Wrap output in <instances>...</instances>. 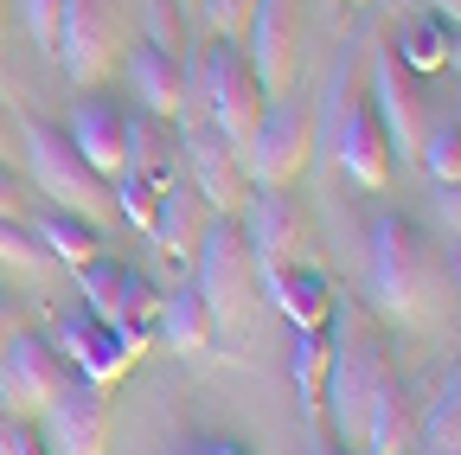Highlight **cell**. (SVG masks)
I'll list each match as a JSON object with an SVG mask.
<instances>
[{
    "label": "cell",
    "instance_id": "cell-1",
    "mask_svg": "<svg viewBox=\"0 0 461 455\" xmlns=\"http://www.w3.org/2000/svg\"><path fill=\"white\" fill-rule=\"evenodd\" d=\"M366 302L391 327H436L448 314L442 263L423 244L417 224L397 218V212L372 218V238H366Z\"/></svg>",
    "mask_w": 461,
    "mask_h": 455
},
{
    "label": "cell",
    "instance_id": "cell-2",
    "mask_svg": "<svg viewBox=\"0 0 461 455\" xmlns=\"http://www.w3.org/2000/svg\"><path fill=\"white\" fill-rule=\"evenodd\" d=\"M391 372V353H384V333L353 308L333 296V314H327V378H321V411L333 423V436L359 442L366 430V405L378 378Z\"/></svg>",
    "mask_w": 461,
    "mask_h": 455
},
{
    "label": "cell",
    "instance_id": "cell-3",
    "mask_svg": "<svg viewBox=\"0 0 461 455\" xmlns=\"http://www.w3.org/2000/svg\"><path fill=\"white\" fill-rule=\"evenodd\" d=\"M193 289L205 296V308H212V321H218V333L224 327H250V314H257V302H263V263H257V250H250V238H244V224L238 218H212L205 224V238H199V250H193Z\"/></svg>",
    "mask_w": 461,
    "mask_h": 455
},
{
    "label": "cell",
    "instance_id": "cell-4",
    "mask_svg": "<svg viewBox=\"0 0 461 455\" xmlns=\"http://www.w3.org/2000/svg\"><path fill=\"white\" fill-rule=\"evenodd\" d=\"M263 103H269V90L257 84L244 45H238V39H212L205 77L186 84V103H180V116H173V123H212L230 148L244 154V141H250V129H257V116H263Z\"/></svg>",
    "mask_w": 461,
    "mask_h": 455
},
{
    "label": "cell",
    "instance_id": "cell-5",
    "mask_svg": "<svg viewBox=\"0 0 461 455\" xmlns=\"http://www.w3.org/2000/svg\"><path fill=\"white\" fill-rule=\"evenodd\" d=\"M20 148H26L32 187H39L58 212H71V218H84V224H109V218H115L109 180L77 154V141L58 129V123H20Z\"/></svg>",
    "mask_w": 461,
    "mask_h": 455
},
{
    "label": "cell",
    "instance_id": "cell-6",
    "mask_svg": "<svg viewBox=\"0 0 461 455\" xmlns=\"http://www.w3.org/2000/svg\"><path fill=\"white\" fill-rule=\"evenodd\" d=\"M314 160V109L282 90L263 103V116L244 141V180L250 187H269V193H288V180H302Z\"/></svg>",
    "mask_w": 461,
    "mask_h": 455
},
{
    "label": "cell",
    "instance_id": "cell-7",
    "mask_svg": "<svg viewBox=\"0 0 461 455\" xmlns=\"http://www.w3.org/2000/svg\"><path fill=\"white\" fill-rule=\"evenodd\" d=\"M51 51L65 59V71L84 90H96L129 51V0H65Z\"/></svg>",
    "mask_w": 461,
    "mask_h": 455
},
{
    "label": "cell",
    "instance_id": "cell-8",
    "mask_svg": "<svg viewBox=\"0 0 461 455\" xmlns=\"http://www.w3.org/2000/svg\"><path fill=\"white\" fill-rule=\"evenodd\" d=\"M359 77H366V103H372V116H378L391 154L417 160V141H423V129H429V116H436L429 96H423V84H417V71L378 39V45L366 51V71H359Z\"/></svg>",
    "mask_w": 461,
    "mask_h": 455
},
{
    "label": "cell",
    "instance_id": "cell-9",
    "mask_svg": "<svg viewBox=\"0 0 461 455\" xmlns=\"http://www.w3.org/2000/svg\"><path fill=\"white\" fill-rule=\"evenodd\" d=\"M148 327H109L103 314H90V308H71V314H58V327H51V347H58V359H65L77 378H90V385H115L141 353H148Z\"/></svg>",
    "mask_w": 461,
    "mask_h": 455
},
{
    "label": "cell",
    "instance_id": "cell-10",
    "mask_svg": "<svg viewBox=\"0 0 461 455\" xmlns=\"http://www.w3.org/2000/svg\"><path fill=\"white\" fill-rule=\"evenodd\" d=\"M32 423H39L45 455H103V442H109V391L77 378V372H65V385L51 391V405Z\"/></svg>",
    "mask_w": 461,
    "mask_h": 455
},
{
    "label": "cell",
    "instance_id": "cell-11",
    "mask_svg": "<svg viewBox=\"0 0 461 455\" xmlns=\"http://www.w3.org/2000/svg\"><path fill=\"white\" fill-rule=\"evenodd\" d=\"M65 359H58V347L45 333H14L7 347H0V411L7 417H20V423H32L45 405H51V391L65 385Z\"/></svg>",
    "mask_w": 461,
    "mask_h": 455
},
{
    "label": "cell",
    "instance_id": "cell-12",
    "mask_svg": "<svg viewBox=\"0 0 461 455\" xmlns=\"http://www.w3.org/2000/svg\"><path fill=\"white\" fill-rule=\"evenodd\" d=\"M180 129V174L205 193V205L212 212H238L244 199H250V180H244V154L230 148L212 123H173Z\"/></svg>",
    "mask_w": 461,
    "mask_h": 455
},
{
    "label": "cell",
    "instance_id": "cell-13",
    "mask_svg": "<svg viewBox=\"0 0 461 455\" xmlns=\"http://www.w3.org/2000/svg\"><path fill=\"white\" fill-rule=\"evenodd\" d=\"M84 282V308L103 314L109 327H148L154 333V308H160V289L135 269V263H115V257H96L77 269Z\"/></svg>",
    "mask_w": 461,
    "mask_h": 455
},
{
    "label": "cell",
    "instance_id": "cell-14",
    "mask_svg": "<svg viewBox=\"0 0 461 455\" xmlns=\"http://www.w3.org/2000/svg\"><path fill=\"white\" fill-rule=\"evenodd\" d=\"M244 59L269 96L295 90V0H257L244 26Z\"/></svg>",
    "mask_w": 461,
    "mask_h": 455
},
{
    "label": "cell",
    "instance_id": "cell-15",
    "mask_svg": "<svg viewBox=\"0 0 461 455\" xmlns=\"http://www.w3.org/2000/svg\"><path fill=\"white\" fill-rule=\"evenodd\" d=\"M65 135L77 141V154L96 167L103 180L122 174V154H129V103L122 96H109V90H84L77 109H71V123Z\"/></svg>",
    "mask_w": 461,
    "mask_h": 455
},
{
    "label": "cell",
    "instance_id": "cell-16",
    "mask_svg": "<svg viewBox=\"0 0 461 455\" xmlns=\"http://www.w3.org/2000/svg\"><path fill=\"white\" fill-rule=\"evenodd\" d=\"M205 224H212L205 193H199L186 174H173V180L160 187L154 212H148V244H154L160 257H173V263H193V250H199V238H205Z\"/></svg>",
    "mask_w": 461,
    "mask_h": 455
},
{
    "label": "cell",
    "instance_id": "cell-17",
    "mask_svg": "<svg viewBox=\"0 0 461 455\" xmlns=\"http://www.w3.org/2000/svg\"><path fill=\"white\" fill-rule=\"evenodd\" d=\"M122 77L135 90V109H148V116H180V103H186V65H180V51H167L154 39H129L122 51Z\"/></svg>",
    "mask_w": 461,
    "mask_h": 455
},
{
    "label": "cell",
    "instance_id": "cell-18",
    "mask_svg": "<svg viewBox=\"0 0 461 455\" xmlns=\"http://www.w3.org/2000/svg\"><path fill=\"white\" fill-rule=\"evenodd\" d=\"M230 218L244 224V238H250V250H257V263H263V269L295 263V244H302V212H295V199H288V193L250 187V199L230 212Z\"/></svg>",
    "mask_w": 461,
    "mask_h": 455
},
{
    "label": "cell",
    "instance_id": "cell-19",
    "mask_svg": "<svg viewBox=\"0 0 461 455\" xmlns=\"http://www.w3.org/2000/svg\"><path fill=\"white\" fill-rule=\"evenodd\" d=\"M333 160L353 174L366 193H378L384 180H391V141H384V129H378V116H372V103H366V90L353 96V109H346V123H339V135H333Z\"/></svg>",
    "mask_w": 461,
    "mask_h": 455
},
{
    "label": "cell",
    "instance_id": "cell-20",
    "mask_svg": "<svg viewBox=\"0 0 461 455\" xmlns=\"http://www.w3.org/2000/svg\"><path fill=\"white\" fill-rule=\"evenodd\" d=\"M263 296L288 314V327H327L333 276L321 263H276V269H263Z\"/></svg>",
    "mask_w": 461,
    "mask_h": 455
},
{
    "label": "cell",
    "instance_id": "cell-21",
    "mask_svg": "<svg viewBox=\"0 0 461 455\" xmlns=\"http://www.w3.org/2000/svg\"><path fill=\"white\" fill-rule=\"evenodd\" d=\"M411 449H417V405H411V391H403V378L384 372L372 405H366L359 455H411Z\"/></svg>",
    "mask_w": 461,
    "mask_h": 455
},
{
    "label": "cell",
    "instance_id": "cell-22",
    "mask_svg": "<svg viewBox=\"0 0 461 455\" xmlns=\"http://www.w3.org/2000/svg\"><path fill=\"white\" fill-rule=\"evenodd\" d=\"M154 340H160V347H173V353H186V359L212 353L218 321H212V308H205V296L193 289V282H180V289L160 296V308H154Z\"/></svg>",
    "mask_w": 461,
    "mask_h": 455
},
{
    "label": "cell",
    "instance_id": "cell-23",
    "mask_svg": "<svg viewBox=\"0 0 461 455\" xmlns=\"http://www.w3.org/2000/svg\"><path fill=\"white\" fill-rule=\"evenodd\" d=\"M448 45H455V32H448V20H436L429 7H417L411 20L397 26V39H391V51H397L417 77H436V71L448 65Z\"/></svg>",
    "mask_w": 461,
    "mask_h": 455
},
{
    "label": "cell",
    "instance_id": "cell-24",
    "mask_svg": "<svg viewBox=\"0 0 461 455\" xmlns=\"http://www.w3.org/2000/svg\"><path fill=\"white\" fill-rule=\"evenodd\" d=\"M417 442L429 455H461V366L442 378V391L429 397V411H417Z\"/></svg>",
    "mask_w": 461,
    "mask_h": 455
},
{
    "label": "cell",
    "instance_id": "cell-25",
    "mask_svg": "<svg viewBox=\"0 0 461 455\" xmlns=\"http://www.w3.org/2000/svg\"><path fill=\"white\" fill-rule=\"evenodd\" d=\"M32 232L45 238V250L65 263V269H84V263H96L103 257V244H96V224H84V218H71V212H58V218H39Z\"/></svg>",
    "mask_w": 461,
    "mask_h": 455
},
{
    "label": "cell",
    "instance_id": "cell-26",
    "mask_svg": "<svg viewBox=\"0 0 461 455\" xmlns=\"http://www.w3.org/2000/svg\"><path fill=\"white\" fill-rule=\"evenodd\" d=\"M417 167H423L436 187H455L461 180V123L455 116H429V129L417 141Z\"/></svg>",
    "mask_w": 461,
    "mask_h": 455
},
{
    "label": "cell",
    "instance_id": "cell-27",
    "mask_svg": "<svg viewBox=\"0 0 461 455\" xmlns=\"http://www.w3.org/2000/svg\"><path fill=\"white\" fill-rule=\"evenodd\" d=\"M288 372H295L302 405L321 411V378H327V327H295V353H288Z\"/></svg>",
    "mask_w": 461,
    "mask_h": 455
},
{
    "label": "cell",
    "instance_id": "cell-28",
    "mask_svg": "<svg viewBox=\"0 0 461 455\" xmlns=\"http://www.w3.org/2000/svg\"><path fill=\"white\" fill-rule=\"evenodd\" d=\"M0 263L7 269H39V263H51V250H45V238L32 232V224L0 218Z\"/></svg>",
    "mask_w": 461,
    "mask_h": 455
},
{
    "label": "cell",
    "instance_id": "cell-29",
    "mask_svg": "<svg viewBox=\"0 0 461 455\" xmlns=\"http://www.w3.org/2000/svg\"><path fill=\"white\" fill-rule=\"evenodd\" d=\"M250 7H257V0H199V20H205V32L212 39H238L244 26H250Z\"/></svg>",
    "mask_w": 461,
    "mask_h": 455
},
{
    "label": "cell",
    "instance_id": "cell-30",
    "mask_svg": "<svg viewBox=\"0 0 461 455\" xmlns=\"http://www.w3.org/2000/svg\"><path fill=\"white\" fill-rule=\"evenodd\" d=\"M141 7V20H148V32L141 39H154V45H167V51H180V7H173V0H135Z\"/></svg>",
    "mask_w": 461,
    "mask_h": 455
},
{
    "label": "cell",
    "instance_id": "cell-31",
    "mask_svg": "<svg viewBox=\"0 0 461 455\" xmlns=\"http://www.w3.org/2000/svg\"><path fill=\"white\" fill-rule=\"evenodd\" d=\"M58 14H65V0H14V20H20L39 45H58Z\"/></svg>",
    "mask_w": 461,
    "mask_h": 455
},
{
    "label": "cell",
    "instance_id": "cell-32",
    "mask_svg": "<svg viewBox=\"0 0 461 455\" xmlns=\"http://www.w3.org/2000/svg\"><path fill=\"white\" fill-rule=\"evenodd\" d=\"M0 455H45V442H39V430H32V423L7 417V430H0Z\"/></svg>",
    "mask_w": 461,
    "mask_h": 455
},
{
    "label": "cell",
    "instance_id": "cell-33",
    "mask_svg": "<svg viewBox=\"0 0 461 455\" xmlns=\"http://www.w3.org/2000/svg\"><path fill=\"white\" fill-rule=\"evenodd\" d=\"M167 455H250V449L230 442V436H186V442H173Z\"/></svg>",
    "mask_w": 461,
    "mask_h": 455
},
{
    "label": "cell",
    "instance_id": "cell-34",
    "mask_svg": "<svg viewBox=\"0 0 461 455\" xmlns=\"http://www.w3.org/2000/svg\"><path fill=\"white\" fill-rule=\"evenodd\" d=\"M26 212V187H20V174L7 160H0V218H20Z\"/></svg>",
    "mask_w": 461,
    "mask_h": 455
},
{
    "label": "cell",
    "instance_id": "cell-35",
    "mask_svg": "<svg viewBox=\"0 0 461 455\" xmlns=\"http://www.w3.org/2000/svg\"><path fill=\"white\" fill-rule=\"evenodd\" d=\"M20 333V308L7 302V296H0V347H7V340Z\"/></svg>",
    "mask_w": 461,
    "mask_h": 455
},
{
    "label": "cell",
    "instance_id": "cell-36",
    "mask_svg": "<svg viewBox=\"0 0 461 455\" xmlns=\"http://www.w3.org/2000/svg\"><path fill=\"white\" fill-rule=\"evenodd\" d=\"M417 7H429L436 20H448V26H461V0H417Z\"/></svg>",
    "mask_w": 461,
    "mask_h": 455
},
{
    "label": "cell",
    "instance_id": "cell-37",
    "mask_svg": "<svg viewBox=\"0 0 461 455\" xmlns=\"http://www.w3.org/2000/svg\"><path fill=\"white\" fill-rule=\"evenodd\" d=\"M308 455H353V449H346V442H314Z\"/></svg>",
    "mask_w": 461,
    "mask_h": 455
},
{
    "label": "cell",
    "instance_id": "cell-38",
    "mask_svg": "<svg viewBox=\"0 0 461 455\" xmlns=\"http://www.w3.org/2000/svg\"><path fill=\"white\" fill-rule=\"evenodd\" d=\"M448 65H455V71H461V32H455V45H448Z\"/></svg>",
    "mask_w": 461,
    "mask_h": 455
},
{
    "label": "cell",
    "instance_id": "cell-39",
    "mask_svg": "<svg viewBox=\"0 0 461 455\" xmlns=\"http://www.w3.org/2000/svg\"><path fill=\"white\" fill-rule=\"evenodd\" d=\"M7 129H14V116H7V103H0V135H7Z\"/></svg>",
    "mask_w": 461,
    "mask_h": 455
},
{
    "label": "cell",
    "instance_id": "cell-40",
    "mask_svg": "<svg viewBox=\"0 0 461 455\" xmlns=\"http://www.w3.org/2000/svg\"><path fill=\"white\" fill-rule=\"evenodd\" d=\"M173 7H180V14H193V7H199V0H173Z\"/></svg>",
    "mask_w": 461,
    "mask_h": 455
},
{
    "label": "cell",
    "instance_id": "cell-41",
    "mask_svg": "<svg viewBox=\"0 0 461 455\" xmlns=\"http://www.w3.org/2000/svg\"><path fill=\"white\" fill-rule=\"evenodd\" d=\"M455 282H461V257H455Z\"/></svg>",
    "mask_w": 461,
    "mask_h": 455
},
{
    "label": "cell",
    "instance_id": "cell-42",
    "mask_svg": "<svg viewBox=\"0 0 461 455\" xmlns=\"http://www.w3.org/2000/svg\"><path fill=\"white\" fill-rule=\"evenodd\" d=\"M0 430H7V411H0Z\"/></svg>",
    "mask_w": 461,
    "mask_h": 455
},
{
    "label": "cell",
    "instance_id": "cell-43",
    "mask_svg": "<svg viewBox=\"0 0 461 455\" xmlns=\"http://www.w3.org/2000/svg\"><path fill=\"white\" fill-rule=\"evenodd\" d=\"M455 123H461V103H455Z\"/></svg>",
    "mask_w": 461,
    "mask_h": 455
}]
</instances>
